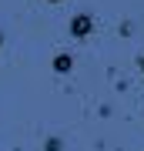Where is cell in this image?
I'll return each instance as SVG.
<instances>
[{"label": "cell", "mask_w": 144, "mask_h": 151, "mask_svg": "<svg viewBox=\"0 0 144 151\" xmlns=\"http://www.w3.org/2000/svg\"><path fill=\"white\" fill-rule=\"evenodd\" d=\"M91 30H94V17H91V14L70 17V37H87Z\"/></svg>", "instance_id": "6da1fadb"}, {"label": "cell", "mask_w": 144, "mask_h": 151, "mask_svg": "<svg viewBox=\"0 0 144 151\" xmlns=\"http://www.w3.org/2000/svg\"><path fill=\"white\" fill-rule=\"evenodd\" d=\"M50 67H54V74H70V70H74V54H67V50H60V54H54Z\"/></svg>", "instance_id": "7a4b0ae2"}, {"label": "cell", "mask_w": 144, "mask_h": 151, "mask_svg": "<svg viewBox=\"0 0 144 151\" xmlns=\"http://www.w3.org/2000/svg\"><path fill=\"white\" fill-rule=\"evenodd\" d=\"M47 151H60V138H50L47 141Z\"/></svg>", "instance_id": "3957f363"}, {"label": "cell", "mask_w": 144, "mask_h": 151, "mask_svg": "<svg viewBox=\"0 0 144 151\" xmlns=\"http://www.w3.org/2000/svg\"><path fill=\"white\" fill-rule=\"evenodd\" d=\"M138 67H141V74H144V54H141V57H138Z\"/></svg>", "instance_id": "277c9868"}, {"label": "cell", "mask_w": 144, "mask_h": 151, "mask_svg": "<svg viewBox=\"0 0 144 151\" xmlns=\"http://www.w3.org/2000/svg\"><path fill=\"white\" fill-rule=\"evenodd\" d=\"M47 4H64V0H47Z\"/></svg>", "instance_id": "5b68a950"}, {"label": "cell", "mask_w": 144, "mask_h": 151, "mask_svg": "<svg viewBox=\"0 0 144 151\" xmlns=\"http://www.w3.org/2000/svg\"><path fill=\"white\" fill-rule=\"evenodd\" d=\"M0 47H4V34H0Z\"/></svg>", "instance_id": "8992f818"}]
</instances>
